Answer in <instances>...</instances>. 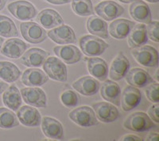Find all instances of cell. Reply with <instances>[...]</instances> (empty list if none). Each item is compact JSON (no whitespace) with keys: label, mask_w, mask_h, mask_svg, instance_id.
<instances>
[{"label":"cell","mask_w":159,"mask_h":141,"mask_svg":"<svg viewBox=\"0 0 159 141\" xmlns=\"http://www.w3.org/2000/svg\"><path fill=\"white\" fill-rule=\"evenodd\" d=\"M130 63L128 59L123 54L119 53L111 64L109 69V76L114 81H119L126 76L130 70Z\"/></svg>","instance_id":"14"},{"label":"cell","mask_w":159,"mask_h":141,"mask_svg":"<svg viewBox=\"0 0 159 141\" xmlns=\"http://www.w3.org/2000/svg\"><path fill=\"white\" fill-rule=\"evenodd\" d=\"M21 76V71L16 65L8 61H0V79L6 83H15Z\"/></svg>","instance_id":"30"},{"label":"cell","mask_w":159,"mask_h":141,"mask_svg":"<svg viewBox=\"0 0 159 141\" xmlns=\"http://www.w3.org/2000/svg\"><path fill=\"white\" fill-rule=\"evenodd\" d=\"M42 66L45 73L50 79L62 83L67 81V67L59 58L55 56L48 57Z\"/></svg>","instance_id":"3"},{"label":"cell","mask_w":159,"mask_h":141,"mask_svg":"<svg viewBox=\"0 0 159 141\" xmlns=\"http://www.w3.org/2000/svg\"><path fill=\"white\" fill-rule=\"evenodd\" d=\"M52 41L59 45H69L76 42V37L74 30L67 25L57 26L51 29L47 33Z\"/></svg>","instance_id":"12"},{"label":"cell","mask_w":159,"mask_h":141,"mask_svg":"<svg viewBox=\"0 0 159 141\" xmlns=\"http://www.w3.org/2000/svg\"><path fill=\"white\" fill-rule=\"evenodd\" d=\"M61 100L62 104L69 109L76 108L80 103L79 94L71 90L65 91L61 96Z\"/></svg>","instance_id":"34"},{"label":"cell","mask_w":159,"mask_h":141,"mask_svg":"<svg viewBox=\"0 0 159 141\" xmlns=\"http://www.w3.org/2000/svg\"><path fill=\"white\" fill-rule=\"evenodd\" d=\"M135 25L134 22L125 18L116 19L109 25V34L116 39H125L128 36L132 28Z\"/></svg>","instance_id":"24"},{"label":"cell","mask_w":159,"mask_h":141,"mask_svg":"<svg viewBox=\"0 0 159 141\" xmlns=\"http://www.w3.org/2000/svg\"><path fill=\"white\" fill-rule=\"evenodd\" d=\"M8 0H0V11H2L5 7L6 4Z\"/></svg>","instance_id":"42"},{"label":"cell","mask_w":159,"mask_h":141,"mask_svg":"<svg viewBox=\"0 0 159 141\" xmlns=\"http://www.w3.org/2000/svg\"><path fill=\"white\" fill-rule=\"evenodd\" d=\"M72 9L76 15L87 17L94 14L91 0H72Z\"/></svg>","instance_id":"33"},{"label":"cell","mask_w":159,"mask_h":141,"mask_svg":"<svg viewBox=\"0 0 159 141\" xmlns=\"http://www.w3.org/2000/svg\"><path fill=\"white\" fill-rule=\"evenodd\" d=\"M21 95L25 103L37 108H45L47 105L46 94L43 90L36 87H27L21 90Z\"/></svg>","instance_id":"9"},{"label":"cell","mask_w":159,"mask_h":141,"mask_svg":"<svg viewBox=\"0 0 159 141\" xmlns=\"http://www.w3.org/2000/svg\"><path fill=\"white\" fill-rule=\"evenodd\" d=\"M41 123L45 136L52 139H64V129L60 121L49 117H44Z\"/></svg>","instance_id":"19"},{"label":"cell","mask_w":159,"mask_h":141,"mask_svg":"<svg viewBox=\"0 0 159 141\" xmlns=\"http://www.w3.org/2000/svg\"><path fill=\"white\" fill-rule=\"evenodd\" d=\"M148 42L147 25L143 23L135 24L128 35V45L130 49H137Z\"/></svg>","instance_id":"25"},{"label":"cell","mask_w":159,"mask_h":141,"mask_svg":"<svg viewBox=\"0 0 159 141\" xmlns=\"http://www.w3.org/2000/svg\"><path fill=\"white\" fill-rule=\"evenodd\" d=\"M147 2H151V3H156V2H158L159 0H146Z\"/></svg>","instance_id":"45"},{"label":"cell","mask_w":159,"mask_h":141,"mask_svg":"<svg viewBox=\"0 0 159 141\" xmlns=\"http://www.w3.org/2000/svg\"><path fill=\"white\" fill-rule=\"evenodd\" d=\"M45 1L53 5H64V4L69 3L72 0H45Z\"/></svg>","instance_id":"39"},{"label":"cell","mask_w":159,"mask_h":141,"mask_svg":"<svg viewBox=\"0 0 159 141\" xmlns=\"http://www.w3.org/2000/svg\"><path fill=\"white\" fill-rule=\"evenodd\" d=\"M155 79L157 81H159V78H158V70L156 71V74H155Z\"/></svg>","instance_id":"46"},{"label":"cell","mask_w":159,"mask_h":141,"mask_svg":"<svg viewBox=\"0 0 159 141\" xmlns=\"http://www.w3.org/2000/svg\"><path fill=\"white\" fill-rule=\"evenodd\" d=\"M92 108L97 119L103 123L114 122L120 116L118 109L108 102H98L92 105Z\"/></svg>","instance_id":"11"},{"label":"cell","mask_w":159,"mask_h":141,"mask_svg":"<svg viewBox=\"0 0 159 141\" xmlns=\"http://www.w3.org/2000/svg\"><path fill=\"white\" fill-rule=\"evenodd\" d=\"M131 55L141 65L147 67H158V53L157 49L150 45L133 49Z\"/></svg>","instance_id":"4"},{"label":"cell","mask_w":159,"mask_h":141,"mask_svg":"<svg viewBox=\"0 0 159 141\" xmlns=\"http://www.w3.org/2000/svg\"><path fill=\"white\" fill-rule=\"evenodd\" d=\"M69 117L75 124L80 127H92L99 124L94 110L89 106H80L69 113Z\"/></svg>","instance_id":"5"},{"label":"cell","mask_w":159,"mask_h":141,"mask_svg":"<svg viewBox=\"0 0 159 141\" xmlns=\"http://www.w3.org/2000/svg\"><path fill=\"white\" fill-rule=\"evenodd\" d=\"M120 140L123 141H137V140H143L141 137H139L134 135H126V136H123Z\"/></svg>","instance_id":"38"},{"label":"cell","mask_w":159,"mask_h":141,"mask_svg":"<svg viewBox=\"0 0 159 141\" xmlns=\"http://www.w3.org/2000/svg\"><path fill=\"white\" fill-rule=\"evenodd\" d=\"M3 103L12 111H17L22 105V95L16 86L11 85L6 89L2 95Z\"/></svg>","instance_id":"29"},{"label":"cell","mask_w":159,"mask_h":141,"mask_svg":"<svg viewBox=\"0 0 159 141\" xmlns=\"http://www.w3.org/2000/svg\"><path fill=\"white\" fill-rule=\"evenodd\" d=\"M100 94L104 100L116 106H120L121 89L115 81L106 80L102 84Z\"/></svg>","instance_id":"23"},{"label":"cell","mask_w":159,"mask_h":141,"mask_svg":"<svg viewBox=\"0 0 159 141\" xmlns=\"http://www.w3.org/2000/svg\"><path fill=\"white\" fill-rule=\"evenodd\" d=\"M37 22L45 29H52L63 24L64 21L57 11L52 9H45L38 14Z\"/></svg>","instance_id":"26"},{"label":"cell","mask_w":159,"mask_h":141,"mask_svg":"<svg viewBox=\"0 0 159 141\" xmlns=\"http://www.w3.org/2000/svg\"><path fill=\"white\" fill-rule=\"evenodd\" d=\"M49 57V53L38 48H33L26 51L20 61L22 65L28 67H40Z\"/></svg>","instance_id":"17"},{"label":"cell","mask_w":159,"mask_h":141,"mask_svg":"<svg viewBox=\"0 0 159 141\" xmlns=\"http://www.w3.org/2000/svg\"><path fill=\"white\" fill-rule=\"evenodd\" d=\"M29 45L18 38H11L5 42L0 49V53L11 59H18L24 54Z\"/></svg>","instance_id":"13"},{"label":"cell","mask_w":159,"mask_h":141,"mask_svg":"<svg viewBox=\"0 0 159 141\" xmlns=\"http://www.w3.org/2000/svg\"><path fill=\"white\" fill-rule=\"evenodd\" d=\"M17 117L20 123L27 127H38L42 122V116L37 109L24 105L17 110Z\"/></svg>","instance_id":"16"},{"label":"cell","mask_w":159,"mask_h":141,"mask_svg":"<svg viewBox=\"0 0 159 141\" xmlns=\"http://www.w3.org/2000/svg\"><path fill=\"white\" fill-rule=\"evenodd\" d=\"M7 9L13 16L21 21L34 19L38 13L34 6L25 0L11 2L7 6Z\"/></svg>","instance_id":"6"},{"label":"cell","mask_w":159,"mask_h":141,"mask_svg":"<svg viewBox=\"0 0 159 141\" xmlns=\"http://www.w3.org/2000/svg\"><path fill=\"white\" fill-rule=\"evenodd\" d=\"M49 77L43 70L33 67L25 70L22 76V84L30 87L43 86L47 83Z\"/></svg>","instance_id":"20"},{"label":"cell","mask_w":159,"mask_h":141,"mask_svg":"<svg viewBox=\"0 0 159 141\" xmlns=\"http://www.w3.org/2000/svg\"><path fill=\"white\" fill-rule=\"evenodd\" d=\"M79 45L84 54L90 57L101 56L109 47V45L102 39L92 35L82 36L80 39Z\"/></svg>","instance_id":"2"},{"label":"cell","mask_w":159,"mask_h":141,"mask_svg":"<svg viewBox=\"0 0 159 141\" xmlns=\"http://www.w3.org/2000/svg\"><path fill=\"white\" fill-rule=\"evenodd\" d=\"M18 34L15 22L8 17L0 15V36L10 38L18 36Z\"/></svg>","instance_id":"31"},{"label":"cell","mask_w":159,"mask_h":141,"mask_svg":"<svg viewBox=\"0 0 159 141\" xmlns=\"http://www.w3.org/2000/svg\"><path fill=\"white\" fill-rule=\"evenodd\" d=\"M95 11L106 21L115 20L124 14V8L114 1H103L96 6Z\"/></svg>","instance_id":"8"},{"label":"cell","mask_w":159,"mask_h":141,"mask_svg":"<svg viewBox=\"0 0 159 141\" xmlns=\"http://www.w3.org/2000/svg\"><path fill=\"white\" fill-rule=\"evenodd\" d=\"M3 42H4V39L0 36V49H1V48H2V45H3Z\"/></svg>","instance_id":"44"},{"label":"cell","mask_w":159,"mask_h":141,"mask_svg":"<svg viewBox=\"0 0 159 141\" xmlns=\"http://www.w3.org/2000/svg\"><path fill=\"white\" fill-rule=\"evenodd\" d=\"M158 104L156 105H153L152 106L150 107L148 110L149 117L152 121L155 122V123H158L159 122V114H158Z\"/></svg>","instance_id":"37"},{"label":"cell","mask_w":159,"mask_h":141,"mask_svg":"<svg viewBox=\"0 0 159 141\" xmlns=\"http://www.w3.org/2000/svg\"><path fill=\"white\" fill-rule=\"evenodd\" d=\"M145 140H150V141H157L158 140V134L157 132H151L146 137V139Z\"/></svg>","instance_id":"40"},{"label":"cell","mask_w":159,"mask_h":141,"mask_svg":"<svg viewBox=\"0 0 159 141\" xmlns=\"http://www.w3.org/2000/svg\"><path fill=\"white\" fill-rule=\"evenodd\" d=\"M72 87L84 96H93L99 90V83L94 77L84 76L72 83Z\"/></svg>","instance_id":"22"},{"label":"cell","mask_w":159,"mask_h":141,"mask_svg":"<svg viewBox=\"0 0 159 141\" xmlns=\"http://www.w3.org/2000/svg\"><path fill=\"white\" fill-rule=\"evenodd\" d=\"M19 125L17 116L13 111L7 108H0V128L1 129H12Z\"/></svg>","instance_id":"32"},{"label":"cell","mask_w":159,"mask_h":141,"mask_svg":"<svg viewBox=\"0 0 159 141\" xmlns=\"http://www.w3.org/2000/svg\"><path fill=\"white\" fill-rule=\"evenodd\" d=\"M87 29L89 32L103 39H108V25L102 18L92 16L87 21Z\"/></svg>","instance_id":"28"},{"label":"cell","mask_w":159,"mask_h":141,"mask_svg":"<svg viewBox=\"0 0 159 141\" xmlns=\"http://www.w3.org/2000/svg\"><path fill=\"white\" fill-rule=\"evenodd\" d=\"M129 12L132 18L140 23L148 24L152 22L151 11L147 3L142 0H137L131 2Z\"/></svg>","instance_id":"21"},{"label":"cell","mask_w":159,"mask_h":141,"mask_svg":"<svg viewBox=\"0 0 159 141\" xmlns=\"http://www.w3.org/2000/svg\"><path fill=\"white\" fill-rule=\"evenodd\" d=\"M120 2H123V3H131V2H134L137 0H119Z\"/></svg>","instance_id":"43"},{"label":"cell","mask_w":159,"mask_h":141,"mask_svg":"<svg viewBox=\"0 0 159 141\" xmlns=\"http://www.w3.org/2000/svg\"><path fill=\"white\" fill-rule=\"evenodd\" d=\"M142 101V94L137 87L127 86L123 90L120 98V105L125 112L131 111L137 108Z\"/></svg>","instance_id":"10"},{"label":"cell","mask_w":159,"mask_h":141,"mask_svg":"<svg viewBox=\"0 0 159 141\" xmlns=\"http://www.w3.org/2000/svg\"><path fill=\"white\" fill-rule=\"evenodd\" d=\"M158 25L159 22L157 21H154L148 23L147 26V33L148 38L153 41L158 43L159 36H158Z\"/></svg>","instance_id":"36"},{"label":"cell","mask_w":159,"mask_h":141,"mask_svg":"<svg viewBox=\"0 0 159 141\" xmlns=\"http://www.w3.org/2000/svg\"><path fill=\"white\" fill-rule=\"evenodd\" d=\"M158 89L159 85L157 83H150L148 86H147L146 89H145V93H146L147 98L154 103H158L159 102Z\"/></svg>","instance_id":"35"},{"label":"cell","mask_w":159,"mask_h":141,"mask_svg":"<svg viewBox=\"0 0 159 141\" xmlns=\"http://www.w3.org/2000/svg\"><path fill=\"white\" fill-rule=\"evenodd\" d=\"M53 52L58 58L68 64H74L82 59L81 51L74 45L56 46L53 48Z\"/></svg>","instance_id":"18"},{"label":"cell","mask_w":159,"mask_h":141,"mask_svg":"<svg viewBox=\"0 0 159 141\" xmlns=\"http://www.w3.org/2000/svg\"><path fill=\"white\" fill-rule=\"evenodd\" d=\"M20 30L24 39L31 44L42 43L47 37L45 29L36 22H22L20 25Z\"/></svg>","instance_id":"7"},{"label":"cell","mask_w":159,"mask_h":141,"mask_svg":"<svg viewBox=\"0 0 159 141\" xmlns=\"http://www.w3.org/2000/svg\"><path fill=\"white\" fill-rule=\"evenodd\" d=\"M126 129L136 132H143L155 129L157 125L147 113L143 112H135L129 115L123 122Z\"/></svg>","instance_id":"1"},{"label":"cell","mask_w":159,"mask_h":141,"mask_svg":"<svg viewBox=\"0 0 159 141\" xmlns=\"http://www.w3.org/2000/svg\"><path fill=\"white\" fill-rule=\"evenodd\" d=\"M88 70L92 76L99 81H104L108 76V66L104 60L97 57L88 60Z\"/></svg>","instance_id":"27"},{"label":"cell","mask_w":159,"mask_h":141,"mask_svg":"<svg viewBox=\"0 0 159 141\" xmlns=\"http://www.w3.org/2000/svg\"><path fill=\"white\" fill-rule=\"evenodd\" d=\"M8 87H9V86H8L7 83H4L3 81H2V80L0 79V94H2Z\"/></svg>","instance_id":"41"},{"label":"cell","mask_w":159,"mask_h":141,"mask_svg":"<svg viewBox=\"0 0 159 141\" xmlns=\"http://www.w3.org/2000/svg\"><path fill=\"white\" fill-rule=\"evenodd\" d=\"M126 81L137 88H143L148 86L150 83H154V79L149 75L147 70L143 68L135 67L128 70L126 76Z\"/></svg>","instance_id":"15"}]
</instances>
